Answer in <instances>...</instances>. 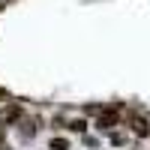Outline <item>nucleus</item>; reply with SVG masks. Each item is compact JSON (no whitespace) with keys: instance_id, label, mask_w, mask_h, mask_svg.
<instances>
[{"instance_id":"7ed1b4c3","label":"nucleus","mask_w":150,"mask_h":150,"mask_svg":"<svg viewBox=\"0 0 150 150\" xmlns=\"http://www.w3.org/2000/svg\"><path fill=\"white\" fill-rule=\"evenodd\" d=\"M39 129H42V117H27V120H24V126H21V135H24V138H30V135H36Z\"/></svg>"},{"instance_id":"1a4fd4ad","label":"nucleus","mask_w":150,"mask_h":150,"mask_svg":"<svg viewBox=\"0 0 150 150\" xmlns=\"http://www.w3.org/2000/svg\"><path fill=\"white\" fill-rule=\"evenodd\" d=\"M3 138H6V126L0 123V144H3Z\"/></svg>"},{"instance_id":"f03ea898","label":"nucleus","mask_w":150,"mask_h":150,"mask_svg":"<svg viewBox=\"0 0 150 150\" xmlns=\"http://www.w3.org/2000/svg\"><path fill=\"white\" fill-rule=\"evenodd\" d=\"M21 117H24L21 105H15V102H6V105H3V114H0V123H15V120H21Z\"/></svg>"},{"instance_id":"39448f33","label":"nucleus","mask_w":150,"mask_h":150,"mask_svg":"<svg viewBox=\"0 0 150 150\" xmlns=\"http://www.w3.org/2000/svg\"><path fill=\"white\" fill-rule=\"evenodd\" d=\"M48 150H69V141L66 138H51L48 141Z\"/></svg>"},{"instance_id":"423d86ee","label":"nucleus","mask_w":150,"mask_h":150,"mask_svg":"<svg viewBox=\"0 0 150 150\" xmlns=\"http://www.w3.org/2000/svg\"><path fill=\"white\" fill-rule=\"evenodd\" d=\"M66 129H72V132H84V129H87V120H72Z\"/></svg>"},{"instance_id":"9d476101","label":"nucleus","mask_w":150,"mask_h":150,"mask_svg":"<svg viewBox=\"0 0 150 150\" xmlns=\"http://www.w3.org/2000/svg\"><path fill=\"white\" fill-rule=\"evenodd\" d=\"M0 150H9V147H0Z\"/></svg>"},{"instance_id":"6e6552de","label":"nucleus","mask_w":150,"mask_h":150,"mask_svg":"<svg viewBox=\"0 0 150 150\" xmlns=\"http://www.w3.org/2000/svg\"><path fill=\"white\" fill-rule=\"evenodd\" d=\"M0 102H9V90H3V87H0Z\"/></svg>"},{"instance_id":"20e7f679","label":"nucleus","mask_w":150,"mask_h":150,"mask_svg":"<svg viewBox=\"0 0 150 150\" xmlns=\"http://www.w3.org/2000/svg\"><path fill=\"white\" fill-rule=\"evenodd\" d=\"M129 126H132L135 135H141V138H144V135H150V123H147L144 117H129Z\"/></svg>"},{"instance_id":"0eeeda50","label":"nucleus","mask_w":150,"mask_h":150,"mask_svg":"<svg viewBox=\"0 0 150 150\" xmlns=\"http://www.w3.org/2000/svg\"><path fill=\"white\" fill-rule=\"evenodd\" d=\"M51 126H54V129H63V126H69V123H66L63 117H54V120H51Z\"/></svg>"},{"instance_id":"f257e3e1","label":"nucleus","mask_w":150,"mask_h":150,"mask_svg":"<svg viewBox=\"0 0 150 150\" xmlns=\"http://www.w3.org/2000/svg\"><path fill=\"white\" fill-rule=\"evenodd\" d=\"M117 111H120V102L111 105L108 111H102V114H99V120H96V126L102 129V132H111V129L117 126Z\"/></svg>"}]
</instances>
